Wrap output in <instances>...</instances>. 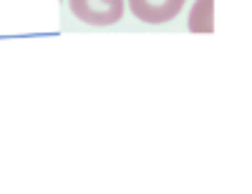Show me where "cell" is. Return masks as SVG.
I'll return each instance as SVG.
<instances>
[{
  "instance_id": "1",
  "label": "cell",
  "mask_w": 252,
  "mask_h": 194,
  "mask_svg": "<svg viewBox=\"0 0 252 194\" xmlns=\"http://www.w3.org/2000/svg\"><path fill=\"white\" fill-rule=\"evenodd\" d=\"M124 3L126 0H68V8L81 23L106 28L124 18Z\"/></svg>"
},
{
  "instance_id": "2",
  "label": "cell",
  "mask_w": 252,
  "mask_h": 194,
  "mask_svg": "<svg viewBox=\"0 0 252 194\" xmlns=\"http://www.w3.org/2000/svg\"><path fill=\"white\" fill-rule=\"evenodd\" d=\"M129 3V10L134 13L136 20H141V23H169V20H174L187 0H126Z\"/></svg>"
},
{
  "instance_id": "3",
  "label": "cell",
  "mask_w": 252,
  "mask_h": 194,
  "mask_svg": "<svg viewBox=\"0 0 252 194\" xmlns=\"http://www.w3.org/2000/svg\"><path fill=\"white\" fill-rule=\"evenodd\" d=\"M189 31L212 33L215 31V0H197L189 10Z\"/></svg>"
}]
</instances>
